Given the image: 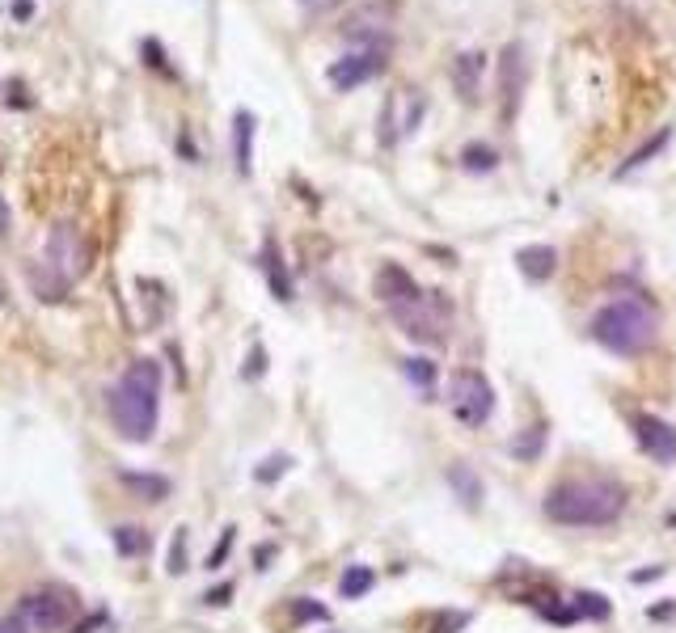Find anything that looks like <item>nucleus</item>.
Masks as SVG:
<instances>
[{
	"instance_id": "obj_1",
	"label": "nucleus",
	"mask_w": 676,
	"mask_h": 633,
	"mask_svg": "<svg viewBox=\"0 0 676 633\" xmlns=\"http://www.w3.org/2000/svg\"><path fill=\"white\" fill-rule=\"evenodd\" d=\"M110 422L131 444H148L157 431L161 414V363L157 359H136L119 376V385L110 389Z\"/></svg>"
},
{
	"instance_id": "obj_2",
	"label": "nucleus",
	"mask_w": 676,
	"mask_h": 633,
	"mask_svg": "<svg viewBox=\"0 0 676 633\" xmlns=\"http://www.w3.org/2000/svg\"><path fill=\"white\" fill-rule=\"evenodd\" d=\"M626 507V490L605 477H584V482H562L546 494V511L562 528H605Z\"/></svg>"
},
{
	"instance_id": "obj_3",
	"label": "nucleus",
	"mask_w": 676,
	"mask_h": 633,
	"mask_svg": "<svg viewBox=\"0 0 676 633\" xmlns=\"http://www.w3.org/2000/svg\"><path fill=\"white\" fill-rule=\"evenodd\" d=\"M655 330L660 317L643 296H617L592 317V338L613 355H643L655 342Z\"/></svg>"
},
{
	"instance_id": "obj_4",
	"label": "nucleus",
	"mask_w": 676,
	"mask_h": 633,
	"mask_svg": "<svg viewBox=\"0 0 676 633\" xmlns=\"http://www.w3.org/2000/svg\"><path fill=\"white\" fill-rule=\"evenodd\" d=\"M89 271V241L77 224H55L47 233L43 262L30 266V287H39L43 300H64V292Z\"/></svg>"
},
{
	"instance_id": "obj_5",
	"label": "nucleus",
	"mask_w": 676,
	"mask_h": 633,
	"mask_svg": "<svg viewBox=\"0 0 676 633\" xmlns=\"http://www.w3.org/2000/svg\"><path fill=\"white\" fill-rule=\"evenodd\" d=\"M389 313H393V321L402 325L406 338L427 342V347L444 342V330H448V321H453V309H448V304L440 300V292H419L415 300L393 304Z\"/></svg>"
},
{
	"instance_id": "obj_6",
	"label": "nucleus",
	"mask_w": 676,
	"mask_h": 633,
	"mask_svg": "<svg viewBox=\"0 0 676 633\" xmlns=\"http://www.w3.org/2000/svg\"><path fill=\"white\" fill-rule=\"evenodd\" d=\"M448 410H453V418L461 422V427H482V422L495 414L491 380L474 368L453 372V380H448Z\"/></svg>"
},
{
	"instance_id": "obj_7",
	"label": "nucleus",
	"mask_w": 676,
	"mask_h": 633,
	"mask_svg": "<svg viewBox=\"0 0 676 633\" xmlns=\"http://www.w3.org/2000/svg\"><path fill=\"white\" fill-rule=\"evenodd\" d=\"M72 612H77L72 591L43 587V591H30V596H22V604H17V621H22L30 633H60L68 625Z\"/></svg>"
},
{
	"instance_id": "obj_8",
	"label": "nucleus",
	"mask_w": 676,
	"mask_h": 633,
	"mask_svg": "<svg viewBox=\"0 0 676 633\" xmlns=\"http://www.w3.org/2000/svg\"><path fill=\"white\" fill-rule=\"evenodd\" d=\"M381 68H385V51H381V47H360V51L343 55V60H334V64L326 68V81H330L338 93H351V89L368 85Z\"/></svg>"
},
{
	"instance_id": "obj_9",
	"label": "nucleus",
	"mask_w": 676,
	"mask_h": 633,
	"mask_svg": "<svg viewBox=\"0 0 676 633\" xmlns=\"http://www.w3.org/2000/svg\"><path fill=\"white\" fill-rule=\"evenodd\" d=\"M427 110V98L419 89H398L393 98L385 102V114H381V127H385V144H393L398 136H410V131L419 127Z\"/></svg>"
},
{
	"instance_id": "obj_10",
	"label": "nucleus",
	"mask_w": 676,
	"mask_h": 633,
	"mask_svg": "<svg viewBox=\"0 0 676 633\" xmlns=\"http://www.w3.org/2000/svg\"><path fill=\"white\" fill-rule=\"evenodd\" d=\"M634 431H638V444L651 460H660V465H676V427L664 418H634Z\"/></svg>"
},
{
	"instance_id": "obj_11",
	"label": "nucleus",
	"mask_w": 676,
	"mask_h": 633,
	"mask_svg": "<svg viewBox=\"0 0 676 633\" xmlns=\"http://www.w3.org/2000/svg\"><path fill=\"white\" fill-rule=\"evenodd\" d=\"M520 89H524V47L512 43L503 47L499 60V98H503V119H512V110L520 106Z\"/></svg>"
},
{
	"instance_id": "obj_12",
	"label": "nucleus",
	"mask_w": 676,
	"mask_h": 633,
	"mask_svg": "<svg viewBox=\"0 0 676 633\" xmlns=\"http://www.w3.org/2000/svg\"><path fill=\"white\" fill-rule=\"evenodd\" d=\"M377 300H385L389 309L393 304H406V300H415L419 296V283L406 275V266H398V262H385L381 271H377Z\"/></svg>"
},
{
	"instance_id": "obj_13",
	"label": "nucleus",
	"mask_w": 676,
	"mask_h": 633,
	"mask_svg": "<svg viewBox=\"0 0 676 633\" xmlns=\"http://www.w3.org/2000/svg\"><path fill=\"white\" fill-rule=\"evenodd\" d=\"M254 131H258V119L250 110H237L233 114V165L241 178L254 174Z\"/></svg>"
},
{
	"instance_id": "obj_14",
	"label": "nucleus",
	"mask_w": 676,
	"mask_h": 633,
	"mask_svg": "<svg viewBox=\"0 0 676 633\" xmlns=\"http://www.w3.org/2000/svg\"><path fill=\"white\" fill-rule=\"evenodd\" d=\"M482 68H486V55H482V51H461L457 60H453V85L461 89V98H465V102H474V98H478V89H482Z\"/></svg>"
},
{
	"instance_id": "obj_15",
	"label": "nucleus",
	"mask_w": 676,
	"mask_h": 633,
	"mask_svg": "<svg viewBox=\"0 0 676 633\" xmlns=\"http://www.w3.org/2000/svg\"><path fill=\"white\" fill-rule=\"evenodd\" d=\"M554 262H558V254H554L550 245H524L520 254H516L520 275H524V279H533V283L550 279V275H554Z\"/></svg>"
},
{
	"instance_id": "obj_16",
	"label": "nucleus",
	"mask_w": 676,
	"mask_h": 633,
	"mask_svg": "<svg viewBox=\"0 0 676 633\" xmlns=\"http://www.w3.org/2000/svg\"><path fill=\"white\" fill-rule=\"evenodd\" d=\"M119 482L131 490V494H140L144 503H161V498H169V482L165 477H157V473H119Z\"/></svg>"
},
{
	"instance_id": "obj_17",
	"label": "nucleus",
	"mask_w": 676,
	"mask_h": 633,
	"mask_svg": "<svg viewBox=\"0 0 676 633\" xmlns=\"http://www.w3.org/2000/svg\"><path fill=\"white\" fill-rule=\"evenodd\" d=\"M262 271H267V279H271L275 300H292V279L284 271V258L275 254V241H267V249H262Z\"/></svg>"
},
{
	"instance_id": "obj_18",
	"label": "nucleus",
	"mask_w": 676,
	"mask_h": 633,
	"mask_svg": "<svg viewBox=\"0 0 676 633\" xmlns=\"http://www.w3.org/2000/svg\"><path fill=\"white\" fill-rule=\"evenodd\" d=\"M372 583H377V574H372L368 566H347V574L338 579V591H343V600H360L372 591Z\"/></svg>"
},
{
	"instance_id": "obj_19",
	"label": "nucleus",
	"mask_w": 676,
	"mask_h": 633,
	"mask_svg": "<svg viewBox=\"0 0 676 633\" xmlns=\"http://www.w3.org/2000/svg\"><path fill=\"white\" fill-rule=\"evenodd\" d=\"M448 486H453V490L461 494V503H465V507H478V498H482V482H478V477L469 473L465 465L448 469Z\"/></svg>"
},
{
	"instance_id": "obj_20",
	"label": "nucleus",
	"mask_w": 676,
	"mask_h": 633,
	"mask_svg": "<svg viewBox=\"0 0 676 633\" xmlns=\"http://www.w3.org/2000/svg\"><path fill=\"white\" fill-rule=\"evenodd\" d=\"M668 140H672V131H668V127H660V131H655V140H647V144L638 148V152H634V157H630L626 165H617V178H626V174H634V169H643V165H647V161H651L655 152H660V148H664Z\"/></svg>"
},
{
	"instance_id": "obj_21",
	"label": "nucleus",
	"mask_w": 676,
	"mask_h": 633,
	"mask_svg": "<svg viewBox=\"0 0 676 633\" xmlns=\"http://www.w3.org/2000/svg\"><path fill=\"white\" fill-rule=\"evenodd\" d=\"M115 549L123 553V558H140V553H148V532L136 528V524L115 528Z\"/></svg>"
},
{
	"instance_id": "obj_22",
	"label": "nucleus",
	"mask_w": 676,
	"mask_h": 633,
	"mask_svg": "<svg viewBox=\"0 0 676 633\" xmlns=\"http://www.w3.org/2000/svg\"><path fill=\"white\" fill-rule=\"evenodd\" d=\"M461 165L469 169V174H486V169H495L499 165V152L491 144H469L461 152Z\"/></svg>"
},
{
	"instance_id": "obj_23",
	"label": "nucleus",
	"mask_w": 676,
	"mask_h": 633,
	"mask_svg": "<svg viewBox=\"0 0 676 633\" xmlns=\"http://www.w3.org/2000/svg\"><path fill=\"white\" fill-rule=\"evenodd\" d=\"M402 372L410 376V385H419L423 393H431V385H436V368H431V359H406Z\"/></svg>"
},
{
	"instance_id": "obj_24",
	"label": "nucleus",
	"mask_w": 676,
	"mask_h": 633,
	"mask_svg": "<svg viewBox=\"0 0 676 633\" xmlns=\"http://www.w3.org/2000/svg\"><path fill=\"white\" fill-rule=\"evenodd\" d=\"M575 617H609V604L588 591V596H575Z\"/></svg>"
},
{
	"instance_id": "obj_25",
	"label": "nucleus",
	"mask_w": 676,
	"mask_h": 633,
	"mask_svg": "<svg viewBox=\"0 0 676 633\" xmlns=\"http://www.w3.org/2000/svg\"><path fill=\"white\" fill-rule=\"evenodd\" d=\"M186 570V528L174 532V545H169V574H182Z\"/></svg>"
},
{
	"instance_id": "obj_26",
	"label": "nucleus",
	"mask_w": 676,
	"mask_h": 633,
	"mask_svg": "<svg viewBox=\"0 0 676 633\" xmlns=\"http://www.w3.org/2000/svg\"><path fill=\"white\" fill-rule=\"evenodd\" d=\"M284 469H288V456H271V460H262V469L254 477H258V482H275Z\"/></svg>"
},
{
	"instance_id": "obj_27",
	"label": "nucleus",
	"mask_w": 676,
	"mask_h": 633,
	"mask_svg": "<svg viewBox=\"0 0 676 633\" xmlns=\"http://www.w3.org/2000/svg\"><path fill=\"white\" fill-rule=\"evenodd\" d=\"M296 617H300V621H326L330 612H326L322 604H296Z\"/></svg>"
},
{
	"instance_id": "obj_28",
	"label": "nucleus",
	"mask_w": 676,
	"mask_h": 633,
	"mask_svg": "<svg viewBox=\"0 0 676 633\" xmlns=\"http://www.w3.org/2000/svg\"><path fill=\"white\" fill-rule=\"evenodd\" d=\"M144 55H148V64H153L157 72H174V68H169V64L161 60V47L153 43V38H148V43H144Z\"/></svg>"
},
{
	"instance_id": "obj_29",
	"label": "nucleus",
	"mask_w": 676,
	"mask_h": 633,
	"mask_svg": "<svg viewBox=\"0 0 676 633\" xmlns=\"http://www.w3.org/2000/svg\"><path fill=\"white\" fill-rule=\"evenodd\" d=\"M300 9H309V13H330V9H338L343 0H296Z\"/></svg>"
},
{
	"instance_id": "obj_30",
	"label": "nucleus",
	"mask_w": 676,
	"mask_h": 633,
	"mask_svg": "<svg viewBox=\"0 0 676 633\" xmlns=\"http://www.w3.org/2000/svg\"><path fill=\"white\" fill-rule=\"evenodd\" d=\"M229 596H233V587L229 583H224V587H216V591H208V596H203V604H229Z\"/></svg>"
},
{
	"instance_id": "obj_31",
	"label": "nucleus",
	"mask_w": 676,
	"mask_h": 633,
	"mask_svg": "<svg viewBox=\"0 0 676 633\" xmlns=\"http://www.w3.org/2000/svg\"><path fill=\"white\" fill-rule=\"evenodd\" d=\"M9 228H13V216H9V199H5V190H0V237H9Z\"/></svg>"
},
{
	"instance_id": "obj_32",
	"label": "nucleus",
	"mask_w": 676,
	"mask_h": 633,
	"mask_svg": "<svg viewBox=\"0 0 676 633\" xmlns=\"http://www.w3.org/2000/svg\"><path fill=\"white\" fill-rule=\"evenodd\" d=\"M229 545H233V528L224 532V541H220V549L212 553V562H208V566H220V562H224V553H229Z\"/></svg>"
},
{
	"instance_id": "obj_33",
	"label": "nucleus",
	"mask_w": 676,
	"mask_h": 633,
	"mask_svg": "<svg viewBox=\"0 0 676 633\" xmlns=\"http://www.w3.org/2000/svg\"><path fill=\"white\" fill-rule=\"evenodd\" d=\"M0 633H26V625L17 621V617H5V621H0Z\"/></svg>"
},
{
	"instance_id": "obj_34",
	"label": "nucleus",
	"mask_w": 676,
	"mask_h": 633,
	"mask_svg": "<svg viewBox=\"0 0 676 633\" xmlns=\"http://www.w3.org/2000/svg\"><path fill=\"white\" fill-rule=\"evenodd\" d=\"M0 304H5V279H0Z\"/></svg>"
}]
</instances>
